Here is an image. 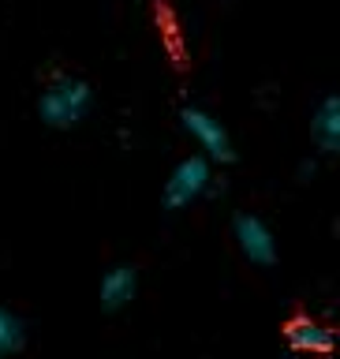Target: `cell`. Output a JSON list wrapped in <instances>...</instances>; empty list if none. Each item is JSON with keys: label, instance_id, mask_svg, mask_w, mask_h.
Returning <instances> with one entry per match:
<instances>
[{"label": "cell", "instance_id": "obj_1", "mask_svg": "<svg viewBox=\"0 0 340 359\" xmlns=\"http://www.w3.org/2000/svg\"><path fill=\"white\" fill-rule=\"evenodd\" d=\"M90 105H94V90H90L86 79L56 75L45 83L41 97H38V116L53 131H72L90 116Z\"/></svg>", "mask_w": 340, "mask_h": 359}, {"label": "cell", "instance_id": "obj_2", "mask_svg": "<svg viewBox=\"0 0 340 359\" xmlns=\"http://www.w3.org/2000/svg\"><path fill=\"white\" fill-rule=\"evenodd\" d=\"M179 120H184V131L191 135V142L198 146V157H206L210 165H229L236 157V146H232V135L229 128L213 116L210 109L202 105H187L179 112Z\"/></svg>", "mask_w": 340, "mask_h": 359}, {"label": "cell", "instance_id": "obj_3", "mask_svg": "<svg viewBox=\"0 0 340 359\" xmlns=\"http://www.w3.org/2000/svg\"><path fill=\"white\" fill-rule=\"evenodd\" d=\"M213 187V165L206 157L191 154L184 161H176V168L165 180V206L168 210H187Z\"/></svg>", "mask_w": 340, "mask_h": 359}, {"label": "cell", "instance_id": "obj_4", "mask_svg": "<svg viewBox=\"0 0 340 359\" xmlns=\"http://www.w3.org/2000/svg\"><path fill=\"white\" fill-rule=\"evenodd\" d=\"M236 247H240V255L251 266H273L277 262V236L254 213H240L236 217Z\"/></svg>", "mask_w": 340, "mask_h": 359}, {"label": "cell", "instance_id": "obj_5", "mask_svg": "<svg viewBox=\"0 0 340 359\" xmlns=\"http://www.w3.org/2000/svg\"><path fill=\"white\" fill-rule=\"evenodd\" d=\"M285 341L296 355H307V359H322L333 352V330L322 318H311V314H299V318L285 325Z\"/></svg>", "mask_w": 340, "mask_h": 359}, {"label": "cell", "instance_id": "obj_6", "mask_svg": "<svg viewBox=\"0 0 340 359\" xmlns=\"http://www.w3.org/2000/svg\"><path fill=\"white\" fill-rule=\"evenodd\" d=\"M135 296H139V269L128 266V262L105 269L101 288H97L101 307H105V311H123V307H131Z\"/></svg>", "mask_w": 340, "mask_h": 359}, {"label": "cell", "instance_id": "obj_7", "mask_svg": "<svg viewBox=\"0 0 340 359\" xmlns=\"http://www.w3.org/2000/svg\"><path fill=\"white\" fill-rule=\"evenodd\" d=\"M311 142L325 157H333L340 150V97L336 94H325L318 101V109L311 112Z\"/></svg>", "mask_w": 340, "mask_h": 359}, {"label": "cell", "instance_id": "obj_8", "mask_svg": "<svg viewBox=\"0 0 340 359\" xmlns=\"http://www.w3.org/2000/svg\"><path fill=\"white\" fill-rule=\"evenodd\" d=\"M22 344H27V322L15 311L0 307V359L22 352Z\"/></svg>", "mask_w": 340, "mask_h": 359}]
</instances>
